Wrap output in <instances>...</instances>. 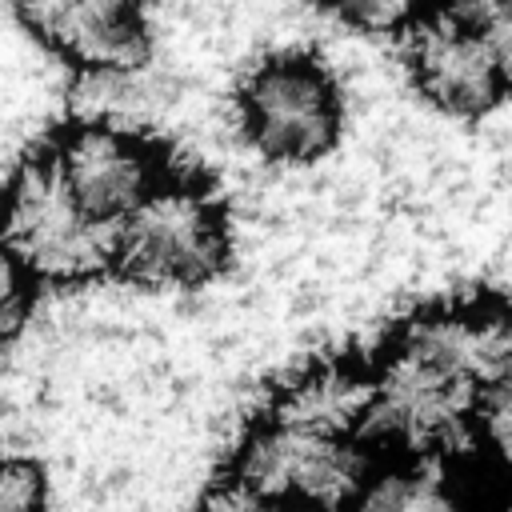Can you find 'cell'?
Returning <instances> with one entry per match:
<instances>
[{"mask_svg": "<svg viewBox=\"0 0 512 512\" xmlns=\"http://www.w3.org/2000/svg\"><path fill=\"white\" fill-rule=\"evenodd\" d=\"M228 252L232 236L224 208L196 184L160 180L116 224L112 272L136 288L188 292L216 280Z\"/></svg>", "mask_w": 512, "mask_h": 512, "instance_id": "obj_3", "label": "cell"}, {"mask_svg": "<svg viewBox=\"0 0 512 512\" xmlns=\"http://www.w3.org/2000/svg\"><path fill=\"white\" fill-rule=\"evenodd\" d=\"M44 156L64 192L108 228H116L164 180L152 144L112 124L68 128Z\"/></svg>", "mask_w": 512, "mask_h": 512, "instance_id": "obj_7", "label": "cell"}, {"mask_svg": "<svg viewBox=\"0 0 512 512\" xmlns=\"http://www.w3.org/2000/svg\"><path fill=\"white\" fill-rule=\"evenodd\" d=\"M472 456H480V464L512 484V364L496 376V384L484 392L480 412H476V428H472Z\"/></svg>", "mask_w": 512, "mask_h": 512, "instance_id": "obj_10", "label": "cell"}, {"mask_svg": "<svg viewBox=\"0 0 512 512\" xmlns=\"http://www.w3.org/2000/svg\"><path fill=\"white\" fill-rule=\"evenodd\" d=\"M464 8L476 16V24L488 32V40L512 72V0H464Z\"/></svg>", "mask_w": 512, "mask_h": 512, "instance_id": "obj_15", "label": "cell"}, {"mask_svg": "<svg viewBox=\"0 0 512 512\" xmlns=\"http://www.w3.org/2000/svg\"><path fill=\"white\" fill-rule=\"evenodd\" d=\"M352 512H488L460 460L380 456Z\"/></svg>", "mask_w": 512, "mask_h": 512, "instance_id": "obj_9", "label": "cell"}, {"mask_svg": "<svg viewBox=\"0 0 512 512\" xmlns=\"http://www.w3.org/2000/svg\"><path fill=\"white\" fill-rule=\"evenodd\" d=\"M380 452L364 432L264 404L240 432L228 468L288 512H352Z\"/></svg>", "mask_w": 512, "mask_h": 512, "instance_id": "obj_2", "label": "cell"}, {"mask_svg": "<svg viewBox=\"0 0 512 512\" xmlns=\"http://www.w3.org/2000/svg\"><path fill=\"white\" fill-rule=\"evenodd\" d=\"M20 28L80 72H132L148 56L144 0H12Z\"/></svg>", "mask_w": 512, "mask_h": 512, "instance_id": "obj_8", "label": "cell"}, {"mask_svg": "<svg viewBox=\"0 0 512 512\" xmlns=\"http://www.w3.org/2000/svg\"><path fill=\"white\" fill-rule=\"evenodd\" d=\"M52 480L40 460L0 452V512H48Z\"/></svg>", "mask_w": 512, "mask_h": 512, "instance_id": "obj_11", "label": "cell"}, {"mask_svg": "<svg viewBox=\"0 0 512 512\" xmlns=\"http://www.w3.org/2000/svg\"><path fill=\"white\" fill-rule=\"evenodd\" d=\"M116 228L92 220L56 180L48 156H32L0 204V244L48 288H80L112 272Z\"/></svg>", "mask_w": 512, "mask_h": 512, "instance_id": "obj_4", "label": "cell"}, {"mask_svg": "<svg viewBox=\"0 0 512 512\" xmlns=\"http://www.w3.org/2000/svg\"><path fill=\"white\" fill-rule=\"evenodd\" d=\"M192 512H288L284 504H276L268 492H260L256 484H248L240 472H232L228 464L208 476L192 500Z\"/></svg>", "mask_w": 512, "mask_h": 512, "instance_id": "obj_12", "label": "cell"}, {"mask_svg": "<svg viewBox=\"0 0 512 512\" xmlns=\"http://www.w3.org/2000/svg\"><path fill=\"white\" fill-rule=\"evenodd\" d=\"M404 40L408 72L420 96L460 120L492 112L512 92V72L464 0H448L436 12L416 16Z\"/></svg>", "mask_w": 512, "mask_h": 512, "instance_id": "obj_6", "label": "cell"}, {"mask_svg": "<svg viewBox=\"0 0 512 512\" xmlns=\"http://www.w3.org/2000/svg\"><path fill=\"white\" fill-rule=\"evenodd\" d=\"M512 364V308L460 300L408 316L368 360V436L380 456L460 460L484 392Z\"/></svg>", "mask_w": 512, "mask_h": 512, "instance_id": "obj_1", "label": "cell"}, {"mask_svg": "<svg viewBox=\"0 0 512 512\" xmlns=\"http://www.w3.org/2000/svg\"><path fill=\"white\" fill-rule=\"evenodd\" d=\"M32 300H36L32 276L0 244V348H8L24 332V324L32 316Z\"/></svg>", "mask_w": 512, "mask_h": 512, "instance_id": "obj_13", "label": "cell"}, {"mask_svg": "<svg viewBox=\"0 0 512 512\" xmlns=\"http://www.w3.org/2000/svg\"><path fill=\"white\" fill-rule=\"evenodd\" d=\"M340 124V88L312 56H268L240 84V128L272 164L300 168L328 156Z\"/></svg>", "mask_w": 512, "mask_h": 512, "instance_id": "obj_5", "label": "cell"}, {"mask_svg": "<svg viewBox=\"0 0 512 512\" xmlns=\"http://www.w3.org/2000/svg\"><path fill=\"white\" fill-rule=\"evenodd\" d=\"M316 4L360 32H400L416 20L420 8V0H316Z\"/></svg>", "mask_w": 512, "mask_h": 512, "instance_id": "obj_14", "label": "cell"}]
</instances>
